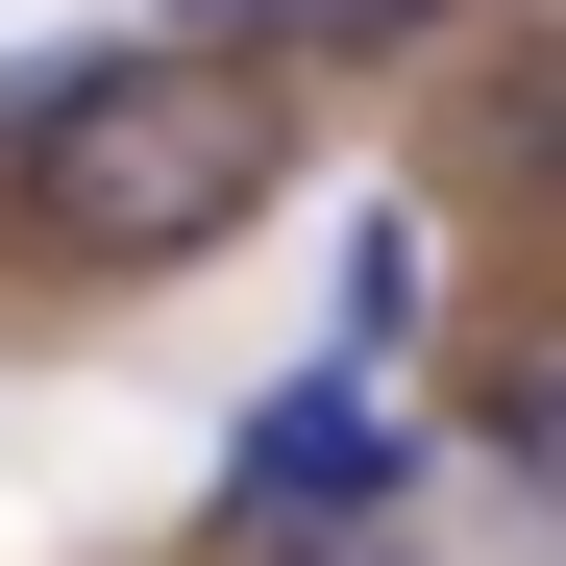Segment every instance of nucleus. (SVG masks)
<instances>
[{
	"mask_svg": "<svg viewBox=\"0 0 566 566\" xmlns=\"http://www.w3.org/2000/svg\"><path fill=\"white\" fill-rule=\"evenodd\" d=\"M493 468H517V493H542V517H566V321H542V345H517V369H493Z\"/></svg>",
	"mask_w": 566,
	"mask_h": 566,
	"instance_id": "obj_4",
	"label": "nucleus"
},
{
	"mask_svg": "<svg viewBox=\"0 0 566 566\" xmlns=\"http://www.w3.org/2000/svg\"><path fill=\"white\" fill-rule=\"evenodd\" d=\"M321 345H345V369H395V345H419V222H395V198L345 222V271H321Z\"/></svg>",
	"mask_w": 566,
	"mask_h": 566,
	"instance_id": "obj_3",
	"label": "nucleus"
},
{
	"mask_svg": "<svg viewBox=\"0 0 566 566\" xmlns=\"http://www.w3.org/2000/svg\"><path fill=\"white\" fill-rule=\"evenodd\" d=\"M369 493H443V443L395 419V369H296V395H247L222 419V517H369Z\"/></svg>",
	"mask_w": 566,
	"mask_h": 566,
	"instance_id": "obj_2",
	"label": "nucleus"
},
{
	"mask_svg": "<svg viewBox=\"0 0 566 566\" xmlns=\"http://www.w3.org/2000/svg\"><path fill=\"white\" fill-rule=\"evenodd\" d=\"M271 172H296V124H271V50H222V25L0 74V222L50 271H198L222 222H271Z\"/></svg>",
	"mask_w": 566,
	"mask_h": 566,
	"instance_id": "obj_1",
	"label": "nucleus"
},
{
	"mask_svg": "<svg viewBox=\"0 0 566 566\" xmlns=\"http://www.w3.org/2000/svg\"><path fill=\"white\" fill-rule=\"evenodd\" d=\"M172 25H247V50H296V25H321V0H172Z\"/></svg>",
	"mask_w": 566,
	"mask_h": 566,
	"instance_id": "obj_8",
	"label": "nucleus"
},
{
	"mask_svg": "<svg viewBox=\"0 0 566 566\" xmlns=\"http://www.w3.org/2000/svg\"><path fill=\"white\" fill-rule=\"evenodd\" d=\"M493 148H517L542 198H566V50H517V74H493Z\"/></svg>",
	"mask_w": 566,
	"mask_h": 566,
	"instance_id": "obj_6",
	"label": "nucleus"
},
{
	"mask_svg": "<svg viewBox=\"0 0 566 566\" xmlns=\"http://www.w3.org/2000/svg\"><path fill=\"white\" fill-rule=\"evenodd\" d=\"M419 25H468V0H321L296 50H419Z\"/></svg>",
	"mask_w": 566,
	"mask_h": 566,
	"instance_id": "obj_7",
	"label": "nucleus"
},
{
	"mask_svg": "<svg viewBox=\"0 0 566 566\" xmlns=\"http://www.w3.org/2000/svg\"><path fill=\"white\" fill-rule=\"evenodd\" d=\"M271 566H443V542H419V493H369V517H271Z\"/></svg>",
	"mask_w": 566,
	"mask_h": 566,
	"instance_id": "obj_5",
	"label": "nucleus"
}]
</instances>
